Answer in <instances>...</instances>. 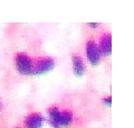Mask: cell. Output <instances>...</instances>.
<instances>
[{
    "instance_id": "cell-3",
    "label": "cell",
    "mask_w": 134,
    "mask_h": 128,
    "mask_svg": "<svg viewBox=\"0 0 134 128\" xmlns=\"http://www.w3.org/2000/svg\"><path fill=\"white\" fill-rule=\"evenodd\" d=\"M86 56L92 65H98L100 62V53L97 46V43L93 40H90L86 44Z\"/></svg>"
},
{
    "instance_id": "cell-8",
    "label": "cell",
    "mask_w": 134,
    "mask_h": 128,
    "mask_svg": "<svg viewBox=\"0 0 134 128\" xmlns=\"http://www.w3.org/2000/svg\"><path fill=\"white\" fill-rule=\"evenodd\" d=\"M103 104L104 105H106V106H108L110 107L111 105H112V97L111 96H108V97H105V98H103Z\"/></svg>"
},
{
    "instance_id": "cell-4",
    "label": "cell",
    "mask_w": 134,
    "mask_h": 128,
    "mask_svg": "<svg viewBox=\"0 0 134 128\" xmlns=\"http://www.w3.org/2000/svg\"><path fill=\"white\" fill-rule=\"evenodd\" d=\"M55 66V61L52 57H43L34 63V73L32 74H45L52 71Z\"/></svg>"
},
{
    "instance_id": "cell-7",
    "label": "cell",
    "mask_w": 134,
    "mask_h": 128,
    "mask_svg": "<svg viewBox=\"0 0 134 128\" xmlns=\"http://www.w3.org/2000/svg\"><path fill=\"white\" fill-rule=\"evenodd\" d=\"M72 61H73V70H74V74L77 76H82L85 73V64H84L83 60L81 56L74 54L72 56Z\"/></svg>"
},
{
    "instance_id": "cell-9",
    "label": "cell",
    "mask_w": 134,
    "mask_h": 128,
    "mask_svg": "<svg viewBox=\"0 0 134 128\" xmlns=\"http://www.w3.org/2000/svg\"><path fill=\"white\" fill-rule=\"evenodd\" d=\"M90 26H91V27L96 28V27H97V24H93V23H91V24H90Z\"/></svg>"
},
{
    "instance_id": "cell-1",
    "label": "cell",
    "mask_w": 134,
    "mask_h": 128,
    "mask_svg": "<svg viewBox=\"0 0 134 128\" xmlns=\"http://www.w3.org/2000/svg\"><path fill=\"white\" fill-rule=\"evenodd\" d=\"M49 122L54 128L69 126L73 122V112L69 110H59L56 107L48 109Z\"/></svg>"
},
{
    "instance_id": "cell-10",
    "label": "cell",
    "mask_w": 134,
    "mask_h": 128,
    "mask_svg": "<svg viewBox=\"0 0 134 128\" xmlns=\"http://www.w3.org/2000/svg\"><path fill=\"white\" fill-rule=\"evenodd\" d=\"M0 108H1V101H0Z\"/></svg>"
},
{
    "instance_id": "cell-5",
    "label": "cell",
    "mask_w": 134,
    "mask_h": 128,
    "mask_svg": "<svg viewBox=\"0 0 134 128\" xmlns=\"http://www.w3.org/2000/svg\"><path fill=\"white\" fill-rule=\"evenodd\" d=\"M44 125V117L38 112H32L28 115L25 119L26 128H41Z\"/></svg>"
},
{
    "instance_id": "cell-6",
    "label": "cell",
    "mask_w": 134,
    "mask_h": 128,
    "mask_svg": "<svg viewBox=\"0 0 134 128\" xmlns=\"http://www.w3.org/2000/svg\"><path fill=\"white\" fill-rule=\"evenodd\" d=\"M100 55L107 56L112 52V36L110 34H104L99 40V44H97Z\"/></svg>"
},
{
    "instance_id": "cell-2",
    "label": "cell",
    "mask_w": 134,
    "mask_h": 128,
    "mask_svg": "<svg viewBox=\"0 0 134 128\" xmlns=\"http://www.w3.org/2000/svg\"><path fill=\"white\" fill-rule=\"evenodd\" d=\"M16 69L20 74L31 75L34 73V62L26 53H18L15 57Z\"/></svg>"
}]
</instances>
